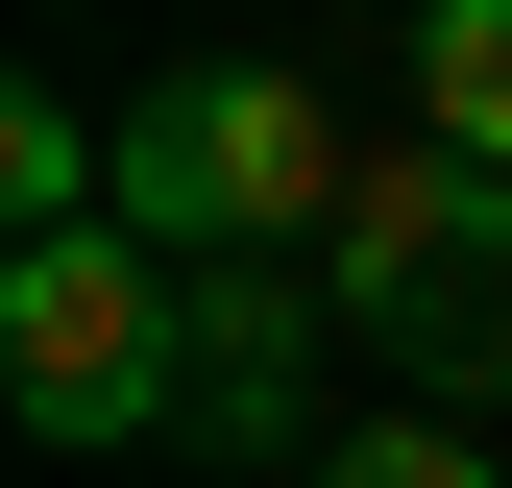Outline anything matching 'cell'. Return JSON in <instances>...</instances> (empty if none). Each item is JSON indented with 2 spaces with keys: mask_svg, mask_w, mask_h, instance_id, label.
Returning <instances> with one entry per match:
<instances>
[{
  "mask_svg": "<svg viewBox=\"0 0 512 488\" xmlns=\"http://www.w3.org/2000/svg\"><path fill=\"white\" fill-rule=\"evenodd\" d=\"M342 196H366L342 98L269 74V49H171V74L122 98V244H147V269H317Z\"/></svg>",
  "mask_w": 512,
  "mask_h": 488,
  "instance_id": "6da1fadb",
  "label": "cell"
},
{
  "mask_svg": "<svg viewBox=\"0 0 512 488\" xmlns=\"http://www.w3.org/2000/svg\"><path fill=\"white\" fill-rule=\"evenodd\" d=\"M317 293L415 366V415L512 391V171H464V147H366V196H342V244H317Z\"/></svg>",
  "mask_w": 512,
  "mask_h": 488,
  "instance_id": "7a4b0ae2",
  "label": "cell"
},
{
  "mask_svg": "<svg viewBox=\"0 0 512 488\" xmlns=\"http://www.w3.org/2000/svg\"><path fill=\"white\" fill-rule=\"evenodd\" d=\"M171 366H196V293H171L122 220H74V244H0V391H25V440H49V464L171 440Z\"/></svg>",
  "mask_w": 512,
  "mask_h": 488,
  "instance_id": "3957f363",
  "label": "cell"
},
{
  "mask_svg": "<svg viewBox=\"0 0 512 488\" xmlns=\"http://www.w3.org/2000/svg\"><path fill=\"white\" fill-rule=\"evenodd\" d=\"M171 293H196L171 440H196V464H269V488H317V440H342V415H317V318H342V293H317V269H171Z\"/></svg>",
  "mask_w": 512,
  "mask_h": 488,
  "instance_id": "277c9868",
  "label": "cell"
},
{
  "mask_svg": "<svg viewBox=\"0 0 512 488\" xmlns=\"http://www.w3.org/2000/svg\"><path fill=\"white\" fill-rule=\"evenodd\" d=\"M415 147L512 171V0H439V25H415Z\"/></svg>",
  "mask_w": 512,
  "mask_h": 488,
  "instance_id": "5b68a950",
  "label": "cell"
},
{
  "mask_svg": "<svg viewBox=\"0 0 512 488\" xmlns=\"http://www.w3.org/2000/svg\"><path fill=\"white\" fill-rule=\"evenodd\" d=\"M317 488H512V464H488V415H342Z\"/></svg>",
  "mask_w": 512,
  "mask_h": 488,
  "instance_id": "8992f818",
  "label": "cell"
}]
</instances>
